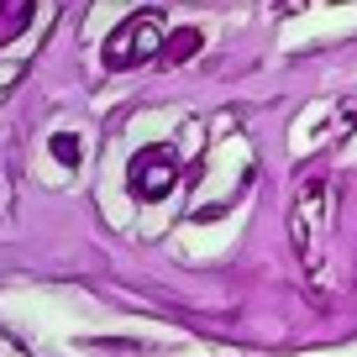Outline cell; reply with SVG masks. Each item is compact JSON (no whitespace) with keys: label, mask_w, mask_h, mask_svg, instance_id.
<instances>
[{"label":"cell","mask_w":357,"mask_h":357,"mask_svg":"<svg viewBox=\"0 0 357 357\" xmlns=\"http://www.w3.org/2000/svg\"><path fill=\"white\" fill-rule=\"evenodd\" d=\"M158 47V22L153 16H132V22L121 26V32L111 37V47H105V63L111 68H132L137 58H147Z\"/></svg>","instance_id":"7a4b0ae2"},{"label":"cell","mask_w":357,"mask_h":357,"mask_svg":"<svg viewBox=\"0 0 357 357\" xmlns=\"http://www.w3.org/2000/svg\"><path fill=\"white\" fill-rule=\"evenodd\" d=\"M53 153L63 158V163H74V142H68V137H58V142H53Z\"/></svg>","instance_id":"277c9868"},{"label":"cell","mask_w":357,"mask_h":357,"mask_svg":"<svg viewBox=\"0 0 357 357\" xmlns=\"http://www.w3.org/2000/svg\"><path fill=\"white\" fill-rule=\"evenodd\" d=\"M321 200H326V184H305L300 200H294V247H300V257L310 268H321Z\"/></svg>","instance_id":"6da1fadb"},{"label":"cell","mask_w":357,"mask_h":357,"mask_svg":"<svg viewBox=\"0 0 357 357\" xmlns=\"http://www.w3.org/2000/svg\"><path fill=\"white\" fill-rule=\"evenodd\" d=\"M168 184H174V153H163V147H147V153L132 163V190L142 195V200H158Z\"/></svg>","instance_id":"3957f363"}]
</instances>
